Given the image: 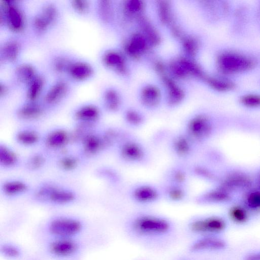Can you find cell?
Listing matches in <instances>:
<instances>
[{
  "label": "cell",
  "instance_id": "obj_8",
  "mask_svg": "<svg viewBox=\"0 0 260 260\" xmlns=\"http://www.w3.org/2000/svg\"><path fill=\"white\" fill-rule=\"evenodd\" d=\"M229 246L223 235H205L192 238L187 246L192 254L220 252L226 250Z\"/></svg>",
  "mask_w": 260,
  "mask_h": 260
},
{
  "label": "cell",
  "instance_id": "obj_43",
  "mask_svg": "<svg viewBox=\"0 0 260 260\" xmlns=\"http://www.w3.org/2000/svg\"><path fill=\"white\" fill-rule=\"evenodd\" d=\"M7 91H8V88H7V86L2 83H1L0 84V95H1V96L2 97L3 96H5L7 94Z\"/></svg>",
  "mask_w": 260,
  "mask_h": 260
},
{
  "label": "cell",
  "instance_id": "obj_12",
  "mask_svg": "<svg viewBox=\"0 0 260 260\" xmlns=\"http://www.w3.org/2000/svg\"><path fill=\"white\" fill-rule=\"evenodd\" d=\"M219 66L224 72L229 73H237L251 68L252 61L244 56L234 53H225L220 56Z\"/></svg>",
  "mask_w": 260,
  "mask_h": 260
},
{
  "label": "cell",
  "instance_id": "obj_2",
  "mask_svg": "<svg viewBox=\"0 0 260 260\" xmlns=\"http://www.w3.org/2000/svg\"><path fill=\"white\" fill-rule=\"evenodd\" d=\"M87 230L86 223L78 217L57 215L48 219L41 226L43 238H76Z\"/></svg>",
  "mask_w": 260,
  "mask_h": 260
},
{
  "label": "cell",
  "instance_id": "obj_39",
  "mask_svg": "<svg viewBox=\"0 0 260 260\" xmlns=\"http://www.w3.org/2000/svg\"><path fill=\"white\" fill-rule=\"evenodd\" d=\"M73 9L77 12L84 14L87 12L89 4L87 1L84 0H74L72 2Z\"/></svg>",
  "mask_w": 260,
  "mask_h": 260
},
{
  "label": "cell",
  "instance_id": "obj_4",
  "mask_svg": "<svg viewBox=\"0 0 260 260\" xmlns=\"http://www.w3.org/2000/svg\"><path fill=\"white\" fill-rule=\"evenodd\" d=\"M185 226L192 238L205 235L223 236L229 228V221L219 215H196L190 217Z\"/></svg>",
  "mask_w": 260,
  "mask_h": 260
},
{
  "label": "cell",
  "instance_id": "obj_6",
  "mask_svg": "<svg viewBox=\"0 0 260 260\" xmlns=\"http://www.w3.org/2000/svg\"><path fill=\"white\" fill-rule=\"evenodd\" d=\"M182 129L199 145L212 136L214 126L207 116L197 114L189 117Z\"/></svg>",
  "mask_w": 260,
  "mask_h": 260
},
{
  "label": "cell",
  "instance_id": "obj_7",
  "mask_svg": "<svg viewBox=\"0 0 260 260\" xmlns=\"http://www.w3.org/2000/svg\"><path fill=\"white\" fill-rule=\"evenodd\" d=\"M168 146L173 156L179 160L184 161L195 155L198 145L181 129L170 137Z\"/></svg>",
  "mask_w": 260,
  "mask_h": 260
},
{
  "label": "cell",
  "instance_id": "obj_29",
  "mask_svg": "<svg viewBox=\"0 0 260 260\" xmlns=\"http://www.w3.org/2000/svg\"><path fill=\"white\" fill-rule=\"evenodd\" d=\"M20 46L17 42L11 40L7 42L3 47L2 53L3 57L10 62L15 61L19 55Z\"/></svg>",
  "mask_w": 260,
  "mask_h": 260
},
{
  "label": "cell",
  "instance_id": "obj_41",
  "mask_svg": "<svg viewBox=\"0 0 260 260\" xmlns=\"http://www.w3.org/2000/svg\"><path fill=\"white\" fill-rule=\"evenodd\" d=\"M33 23L35 28L39 32L45 31L49 26V24L39 14L35 17Z\"/></svg>",
  "mask_w": 260,
  "mask_h": 260
},
{
  "label": "cell",
  "instance_id": "obj_24",
  "mask_svg": "<svg viewBox=\"0 0 260 260\" xmlns=\"http://www.w3.org/2000/svg\"><path fill=\"white\" fill-rule=\"evenodd\" d=\"M123 121L126 127L132 129H138L144 126L146 118L141 112L129 109L124 113Z\"/></svg>",
  "mask_w": 260,
  "mask_h": 260
},
{
  "label": "cell",
  "instance_id": "obj_15",
  "mask_svg": "<svg viewBox=\"0 0 260 260\" xmlns=\"http://www.w3.org/2000/svg\"><path fill=\"white\" fill-rule=\"evenodd\" d=\"M190 177L188 167L180 162L176 163L166 170L164 182L188 186Z\"/></svg>",
  "mask_w": 260,
  "mask_h": 260
},
{
  "label": "cell",
  "instance_id": "obj_35",
  "mask_svg": "<svg viewBox=\"0 0 260 260\" xmlns=\"http://www.w3.org/2000/svg\"><path fill=\"white\" fill-rule=\"evenodd\" d=\"M105 105L110 111H116L119 108V102L115 93L112 91L107 92L105 96Z\"/></svg>",
  "mask_w": 260,
  "mask_h": 260
},
{
  "label": "cell",
  "instance_id": "obj_27",
  "mask_svg": "<svg viewBox=\"0 0 260 260\" xmlns=\"http://www.w3.org/2000/svg\"><path fill=\"white\" fill-rule=\"evenodd\" d=\"M15 74L18 81L25 84H29L36 77L35 69L28 64L19 66Z\"/></svg>",
  "mask_w": 260,
  "mask_h": 260
},
{
  "label": "cell",
  "instance_id": "obj_5",
  "mask_svg": "<svg viewBox=\"0 0 260 260\" xmlns=\"http://www.w3.org/2000/svg\"><path fill=\"white\" fill-rule=\"evenodd\" d=\"M117 156L123 163L131 166H142L150 160L147 147L139 139L128 134L117 146Z\"/></svg>",
  "mask_w": 260,
  "mask_h": 260
},
{
  "label": "cell",
  "instance_id": "obj_16",
  "mask_svg": "<svg viewBox=\"0 0 260 260\" xmlns=\"http://www.w3.org/2000/svg\"><path fill=\"white\" fill-rule=\"evenodd\" d=\"M251 212L242 205H234L228 211V221L238 226H244L251 219Z\"/></svg>",
  "mask_w": 260,
  "mask_h": 260
},
{
  "label": "cell",
  "instance_id": "obj_26",
  "mask_svg": "<svg viewBox=\"0 0 260 260\" xmlns=\"http://www.w3.org/2000/svg\"><path fill=\"white\" fill-rule=\"evenodd\" d=\"M28 189L27 185L20 180H10L4 183L2 189L5 194L12 197L25 192Z\"/></svg>",
  "mask_w": 260,
  "mask_h": 260
},
{
  "label": "cell",
  "instance_id": "obj_3",
  "mask_svg": "<svg viewBox=\"0 0 260 260\" xmlns=\"http://www.w3.org/2000/svg\"><path fill=\"white\" fill-rule=\"evenodd\" d=\"M42 247L52 260H79L85 248L81 239L76 238H44Z\"/></svg>",
  "mask_w": 260,
  "mask_h": 260
},
{
  "label": "cell",
  "instance_id": "obj_40",
  "mask_svg": "<svg viewBox=\"0 0 260 260\" xmlns=\"http://www.w3.org/2000/svg\"><path fill=\"white\" fill-rule=\"evenodd\" d=\"M71 63L64 58L59 57L56 59L54 63L55 70L59 73H62L68 71Z\"/></svg>",
  "mask_w": 260,
  "mask_h": 260
},
{
  "label": "cell",
  "instance_id": "obj_1",
  "mask_svg": "<svg viewBox=\"0 0 260 260\" xmlns=\"http://www.w3.org/2000/svg\"><path fill=\"white\" fill-rule=\"evenodd\" d=\"M124 231L136 243L151 248L171 244L177 235L175 223L169 217L156 213L140 211L130 215L124 223Z\"/></svg>",
  "mask_w": 260,
  "mask_h": 260
},
{
  "label": "cell",
  "instance_id": "obj_36",
  "mask_svg": "<svg viewBox=\"0 0 260 260\" xmlns=\"http://www.w3.org/2000/svg\"><path fill=\"white\" fill-rule=\"evenodd\" d=\"M78 164V159L72 156H65L62 157L59 161L60 168L66 171L74 170L77 167Z\"/></svg>",
  "mask_w": 260,
  "mask_h": 260
},
{
  "label": "cell",
  "instance_id": "obj_9",
  "mask_svg": "<svg viewBox=\"0 0 260 260\" xmlns=\"http://www.w3.org/2000/svg\"><path fill=\"white\" fill-rule=\"evenodd\" d=\"M129 199L140 206L155 204L162 199L160 186L148 182H139L132 185L128 191Z\"/></svg>",
  "mask_w": 260,
  "mask_h": 260
},
{
  "label": "cell",
  "instance_id": "obj_21",
  "mask_svg": "<svg viewBox=\"0 0 260 260\" xmlns=\"http://www.w3.org/2000/svg\"><path fill=\"white\" fill-rule=\"evenodd\" d=\"M68 72L73 78L81 81L89 78L93 73V69L87 63L77 62L70 64Z\"/></svg>",
  "mask_w": 260,
  "mask_h": 260
},
{
  "label": "cell",
  "instance_id": "obj_11",
  "mask_svg": "<svg viewBox=\"0 0 260 260\" xmlns=\"http://www.w3.org/2000/svg\"><path fill=\"white\" fill-rule=\"evenodd\" d=\"M14 1H1L0 2L1 23L6 22L9 28L15 32L22 31L25 25L23 13Z\"/></svg>",
  "mask_w": 260,
  "mask_h": 260
},
{
  "label": "cell",
  "instance_id": "obj_37",
  "mask_svg": "<svg viewBox=\"0 0 260 260\" xmlns=\"http://www.w3.org/2000/svg\"><path fill=\"white\" fill-rule=\"evenodd\" d=\"M241 103L245 106L251 108L260 106V95L250 94L243 96Z\"/></svg>",
  "mask_w": 260,
  "mask_h": 260
},
{
  "label": "cell",
  "instance_id": "obj_25",
  "mask_svg": "<svg viewBox=\"0 0 260 260\" xmlns=\"http://www.w3.org/2000/svg\"><path fill=\"white\" fill-rule=\"evenodd\" d=\"M43 113V110L39 105L29 103L20 107L17 111V115L21 119L29 120L39 118Z\"/></svg>",
  "mask_w": 260,
  "mask_h": 260
},
{
  "label": "cell",
  "instance_id": "obj_20",
  "mask_svg": "<svg viewBox=\"0 0 260 260\" xmlns=\"http://www.w3.org/2000/svg\"><path fill=\"white\" fill-rule=\"evenodd\" d=\"M75 117L81 123L90 124L99 119L100 111L94 106L86 105L77 110Z\"/></svg>",
  "mask_w": 260,
  "mask_h": 260
},
{
  "label": "cell",
  "instance_id": "obj_44",
  "mask_svg": "<svg viewBox=\"0 0 260 260\" xmlns=\"http://www.w3.org/2000/svg\"><path fill=\"white\" fill-rule=\"evenodd\" d=\"M258 185H259V188H260V173H259V174L258 175Z\"/></svg>",
  "mask_w": 260,
  "mask_h": 260
},
{
  "label": "cell",
  "instance_id": "obj_19",
  "mask_svg": "<svg viewBox=\"0 0 260 260\" xmlns=\"http://www.w3.org/2000/svg\"><path fill=\"white\" fill-rule=\"evenodd\" d=\"M70 140V135L62 129L53 130L48 134L46 144L51 148H60L66 145Z\"/></svg>",
  "mask_w": 260,
  "mask_h": 260
},
{
  "label": "cell",
  "instance_id": "obj_30",
  "mask_svg": "<svg viewBox=\"0 0 260 260\" xmlns=\"http://www.w3.org/2000/svg\"><path fill=\"white\" fill-rule=\"evenodd\" d=\"M188 169L191 176L200 179L212 180L215 177L212 171L201 164L194 163L188 167Z\"/></svg>",
  "mask_w": 260,
  "mask_h": 260
},
{
  "label": "cell",
  "instance_id": "obj_33",
  "mask_svg": "<svg viewBox=\"0 0 260 260\" xmlns=\"http://www.w3.org/2000/svg\"><path fill=\"white\" fill-rule=\"evenodd\" d=\"M29 84L27 96L29 101L34 102L38 98L41 93L44 85V80L41 77L37 76Z\"/></svg>",
  "mask_w": 260,
  "mask_h": 260
},
{
  "label": "cell",
  "instance_id": "obj_13",
  "mask_svg": "<svg viewBox=\"0 0 260 260\" xmlns=\"http://www.w3.org/2000/svg\"><path fill=\"white\" fill-rule=\"evenodd\" d=\"M160 187L162 199L171 203H181L185 201L189 196V190L186 185L163 181Z\"/></svg>",
  "mask_w": 260,
  "mask_h": 260
},
{
  "label": "cell",
  "instance_id": "obj_31",
  "mask_svg": "<svg viewBox=\"0 0 260 260\" xmlns=\"http://www.w3.org/2000/svg\"><path fill=\"white\" fill-rule=\"evenodd\" d=\"M20 144L25 146H32L38 143L39 136L37 132L30 129H24L19 132L16 136Z\"/></svg>",
  "mask_w": 260,
  "mask_h": 260
},
{
  "label": "cell",
  "instance_id": "obj_23",
  "mask_svg": "<svg viewBox=\"0 0 260 260\" xmlns=\"http://www.w3.org/2000/svg\"><path fill=\"white\" fill-rule=\"evenodd\" d=\"M67 90V84L63 81H59L48 90L45 97V101L49 104H55L65 96Z\"/></svg>",
  "mask_w": 260,
  "mask_h": 260
},
{
  "label": "cell",
  "instance_id": "obj_38",
  "mask_svg": "<svg viewBox=\"0 0 260 260\" xmlns=\"http://www.w3.org/2000/svg\"><path fill=\"white\" fill-rule=\"evenodd\" d=\"M45 163V158L41 154H35L29 158L28 166L30 169L37 170L41 168Z\"/></svg>",
  "mask_w": 260,
  "mask_h": 260
},
{
  "label": "cell",
  "instance_id": "obj_28",
  "mask_svg": "<svg viewBox=\"0 0 260 260\" xmlns=\"http://www.w3.org/2000/svg\"><path fill=\"white\" fill-rule=\"evenodd\" d=\"M18 161L16 154L5 145L0 146V164L5 168L14 166Z\"/></svg>",
  "mask_w": 260,
  "mask_h": 260
},
{
  "label": "cell",
  "instance_id": "obj_22",
  "mask_svg": "<svg viewBox=\"0 0 260 260\" xmlns=\"http://www.w3.org/2000/svg\"><path fill=\"white\" fill-rule=\"evenodd\" d=\"M250 185V180L247 176L241 174H234L228 177L220 187L228 191L230 189L247 187Z\"/></svg>",
  "mask_w": 260,
  "mask_h": 260
},
{
  "label": "cell",
  "instance_id": "obj_10",
  "mask_svg": "<svg viewBox=\"0 0 260 260\" xmlns=\"http://www.w3.org/2000/svg\"><path fill=\"white\" fill-rule=\"evenodd\" d=\"M35 198L42 203L64 206L73 203L76 196L70 190L48 185L39 188L36 192Z\"/></svg>",
  "mask_w": 260,
  "mask_h": 260
},
{
  "label": "cell",
  "instance_id": "obj_17",
  "mask_svg": "<svg viewBox=\"0 0 260 260\" xmlns=\"http://www.w3.org/2000/svg\"><path fill=\"white\" fill-rule=\"evenodd\" d=\"M24 255L23 248L18 243L11 240L0 243V255L5 260H21Z\"/></svg>",
  "mask_w": 260,
  "mask_h": 260
},
{
  "label": "cell",
  "instance_id": "obj_42",
  "mask_svg": "<svg viewBox=\"0 0 260 260\" xmlns=\"http://www.w3.org/2000/svg\"><path fill=\"white\" fill-rule=\"evenodd\" d=\"M242 260H260V249L246 253L242 257Z\"/></svg>",
  "mask_w": 260,
  "mask_h": 260
},
{
  "label": "cell",
  "instance_id": "obj_32",
  "mask_svg": "<svg viewBox=\"0 0 260 260\" xmlns=\"http://www.w3.org/2000/svg\"><path fill=\"white\" fill-rule=\"evenodd\" d=\"M243 205L251 213L260 212V189L249 192Z\"/></svg>",
  "mask_w": 260,
  "mask_h": 260
},
{
  "label": "cell",
  "instance_id": "obj_14",
  "mask_svg": "<svg viewBox=\"0 0 260 260\" xmlns=\"http://www.w3.org/2000/svg\"><path fill=\"white\" fill-rule=\"evenodd\" d=\"M229 191L219 187L212 188L197 195L194 202L199 205H211L225 203L231 200Z\"/></svg>",
  "mask_w": 260,
  "mask_h": 260
},
{
  "label": "cell",
  "instance_id": "obj_18",
  "mask_svg": "<svg viewBox=\"0 0 260 260\" xmlns=\"http://www.w3.org/2000/svg\"><path fill=\"white\" fill-rule=\"evenodd\" d=\"M83 149L88 155H94L106 148L102 137L89 134L82 139Z\"/></svg>",
  "mask_w": 260,
  "mask_h": 260
},
{
  "label": "cell",
  "instance_id": "obj_34",
  "mask_svg": "<svg viewBox=\"0 0 260 260\" xmlns=\"http://www.w3.org/2000/svg\"><path fill=\"white\" fill-rule=\"evenodd\" d=\"M39 15L50 26L55 21L57 16V11L53 5L48 4L43 7Z\"/></svg>",
  "mask_w": 260,
  "mask_h": 260
}]
</instances>
